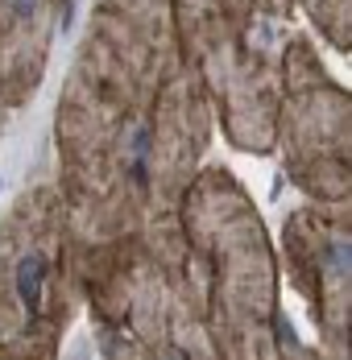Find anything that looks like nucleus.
I'll use <instances>...</instances> for the list:
<instances>
[{"instance_id": "nucleus-1", "label": "nucleus", "mask_w": 352, "mask_h": 360, "mask_svg": "<svg viewBox=\"0 0 352 360\" xmlns=\"http://www.w3.org/2000/svg\"><path fill=\"white\" fill-rule=\"evenodd\" d=\"M37 269H42L37 261H25V269H21V294L30 302H34V294H37Z\"/></svg>"}, {"instance_id": "nucleus-2", "label": "nucleus", "mask_w": 352, "mask_h": 360, "mask_svg": "<svg viewBox=\"0 0 352 360\" xmlns=\"http://www.w3.org/2000/svg\"><path fill=\"white\" fill-rule=\"evenodd\" d=\"M34 4H37V0H17V17H30V13H34Z\"/></svg>"}]
</instances>
